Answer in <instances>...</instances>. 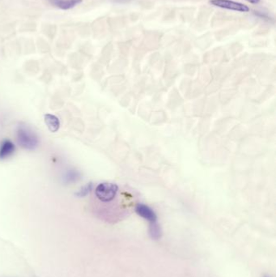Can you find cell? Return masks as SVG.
Returning a JSON list of instances; mask_svg holds the SVG:
<instances>
[{"instance_id": "13", "label": "cell", "mask_w": 276, "mask_h": 277, "mask_svg": "<svg viewBox=\"0 0 276 277\" xmlns=\"http://www.w3.org/2000/svg\"><path fill=\"white\" fill-rule=\"evenodd\" d=\"M262 277H270V276H268V275H264Z\"/></svg>"}, {"instance_id": "5", "label": "cell", "mask_w": 276, "mask_h": 277, "mask_svg": "<svg viewBox=\"0 0 276 277\" xmlns=\"http://www.w3.org/2000/svg\"><path fill=\"white\" fill-rule=\"evenodd\" d=\"M15 145L9 140H5L0 145V159L4 160L12 156L15 153Z\"/></svg>"}, {"instance_id": "6", "label": "cell", "mask_w": 276, "mask_h": 277, "mask_svg": "<svg viewBox=\"0 0 276 277\" xmlns=\"http://www.w3.org/2000/svg\"><path fill=\"white\" fill-rule=\"evenodd\" d=\"M81 2L82 0H53L54 5L62 10L72 9Z\"/></svg>"}, {"instance_id": "10", "label": "cell", "mask_w": 276, "mask_h": 277, "mask_svg": "<svg viewBox=\"0 0 276 277\" xmlns=\"http://www.w3.org/2000/svg\"><path fill=\"white\" fill-rule=\"evenodd\" d=\"M79 177H80V174H79L78 172L74 171V170H70L69 173L67 174V176H66V180L67 181L70 182H73L76 181L78 179Z\"/></svg>"}, {"instance_id": "11", "label": "cell", "mask_w": 276, "mask_h": 277, "mask_svg": "<svg viewBox=\"0 0 276 277\" xmlns=\"http://www.w3.org/2000/svg\"><path fill=\"white\" fill-rule=\"evenodd\" d=\"M254 14H255L256 16L261 17V18L267 19V20H269L270 19L269 16H268L267 14L263 13V12H254Z\"/></svg>"}, {"instance_id": "8", "label": "cell", "mask_w": 276, "mask_h": 277, "mask_svg": "<svg viewBox=\"0 0 276 277\" xmlns=\"http://www.w3.org/2000/svg\"><path fill=\"white\" fill-rule=\"evenodd\" d=\"M149 234L151 238L155 240L159 239L161 237V230L159 224L157 222L151 223L150 224Z\"/></svg>"}, {"instance_id": "4", "label": "cell", "mask_w": 276, "mask_h": 277, "mask_svg": "<svg viewBox=\"0 0 276 277\" xmlns=\"http://www.w3.org/2000/svg\"><path fill=\"white\" fill-rule=\"evenodd\" d=\"M136 212L139 216L148 220L150 223L157 222V215L149 207L146 206L144 204H138L136 206Z\"/></svg>"}, {"instance_id": "7", "label": "cell", "mask_w": 276, "mask_h": 277, "mask_svg": "<svg viewBox=\"0 0 276 277\" xmlns=\"http://www.w3.org/2000/svg\"><path fill=\"white\" fill-rule=\"evenodd\" d=\"M45 123L51 132H56L59 129V119L56 117L55 115H50V114L45 115Z\"/></svg>"}, {"instance_id": "3", "label": "cell", "mask_w": 276, "mask_h": 277, "mask_svg": "<svg viewBox=\"0 0 276 277\" xmlns=\"http://www.w3.org/2000/svg\"><path fill=\"white\" fill-rule=\"evenodd\" d=\"M210 2L215 7L235 12H248L249 11V7L247 5L232 0H211Z\"/></svg>"}, {"instance_id": "9", "label": "cell", "mask_w": 276, "mask_h": 277, "mask_svg": "<svg viewBox=\"0 0 276 277\" xmlns=\"http://www.w3.org/2000/svg\"><path fill=\"white\" fill-rule=\"evenodd\" d=\"M92 189V184H87L85 186H83L81 188V190H79L78 192L76 193V196H79V197H83V196H86V195H88L91 190Z\"/></svg>"}, {"instance_id": "12", "label": "cell", "mask_w": 276, "mask_h": 277, "mask_svg": "<svg viewBox=\"0 0 276 277\" xmlns=\"http://www.w3.org/2000/svg\"><path fill=\"white\" fill-rule=\"evenodd\" d=\"M247 2L253 3V4H258L260 2V0H247Z\"/></svg>"}, {"instance_id": "2", "label": "cell", "mask_w": 276, "mask_h": 277, "mask_svg": "<svg viewBox=\"0 0 276 277\" xmlns=\"http://www.w3.org/2000/svg\"><path fill=\"white\" fill-rule=\"evenodd\" d=\"M16 140L20 146L27 150H34L39 145L37 135L28 126L22 125L16 131Z\"/></svg>"}, {"instance_id": "1", "label": "cell", "mask_w": 276, "mask_h": 277, "mask_svg": "<svg viewBox=\"0 0 276 277\" xmlns=\"http://www.w3.org/2000/svg\"><path fill=\"white\" fill-rule=\"evenodd\" d=\"M118 186L116 184L103 183L97 185L94 190L96 204H110L117 197Z\"/></svg>"}]
</instances>
